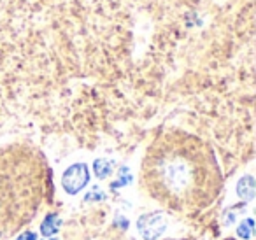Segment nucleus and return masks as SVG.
Returning a JSON list of instances; mask_svg holds the SVG:
<instances>
[{"label":"nucleus","mask_w":256,"mask_h":240,"mask_svg":"<svg viewBox=\"0 0 256 240\" xmlns=\"http://www.w3.org/2000/svg\"><path fill=\"white\" fill-rule=\"evenodd\" d=\"M88 184H90V168L86 163H74L62 176V188L70 196L81 193Z\"/></svg>","instance_id":"nucleus-1"},{"label":"nucleus","mask_w":256,"mask_h":240,"mask_svg":"<svg viewBox=\"0 0 256 240\" xmlns=\"http://www.w3.org/2000/svg\"><path fill=\"white\" fill-rule=\"evenodd\" d=\"M137 232L144 240H158L167 232V218L162 212H150L137 219Z\"/></svg>","instance_id":"nucleus-2"},{"label":"nucleus","mask_w":256,"mask_h":240,"mask_svg":"<svg viewBox=\"0 0 256 240\" xmlns=\"http://www.w3.org/2000/svg\"><path fill=\"white\" fill-rule=\"evenodd\" d=\"M237 196L244 202H252L254 200V193H256V182L252 176H242L237 182Z\"/></svg>","instance_id":"nucleus-3"},{"label":"nucleus","mask_w":256,"mask_h":240,"mask_svg":"<svg viewBox=\"0 0 256 240\" xmlns=\"http://www.w3.org/2000/svg\"><path fill=\"white\" fill-rule=\"evenodd\" d=\"M62 228V218L56 214V212H50L46 214V218L40 222V235L46 236V238H51L54 236Z\"/></svg>","instance_id":"nucleus-4"},{"label":"nucleus","mask_w":256,"mask_h":240,"mask_svg":"<svg viewBox=\"0 0 256 240\" xmlns=\"http://www.w3.org/2000/svg\"><path fill=\"white\" fill-rule=\"evenodd\" d=\"M112 168H114V162L110 160H95L93 163V172H95L96 179H107V177L112 174Z\"/></svg>","instance_id":"nucleus-5"},{"label":"nucleus","mask_w":256,"mask_h":240,"mask_svg":"<svg viewBox=\"0 0 256 240\" xmlns=\"http://www.w3.org/2000/svg\"><path fill=\"white\" fill-rule=\"evenodd\" d=\"M252 235H254V221L251 218L242 219L237 226V236L242 240H251Z\"/></svg>","instance_id":"nucleus-6"},{"label":"nucleus","mask_w":256,"mask_h":240,"mask_svg":"<svg viewBox=\"0 0 256 240\" xmlns=\"http://www.w3.org/2000/svg\"><path fill=\"white\" fill-rule=\"evenodd\" d=\"M130 182H132V174H130V170H128L126 166H121V168L118 170L116 180L110 184V190H120V188L128 186Z\"/></svg>","instance_id":"nucleus-7"},{"label":"nucleus","mask_w":256,"mask_h":240,"mask_svg":"<svg viewBox=\"0 0 256 240\" xmlns=\"http://www.w3.org/2000/svg\"><path fill=\"white\" fill-rule=\"evenodd\" d=\"M107 198L106 191H102L98 186H93L88 193L84 194V202H104Z\"/></svg>","instance_id":"nucleus-8"},{"label":"nucleus","mask_w":256,"mask_h":240,"mask_svg":"<svg viewBox=\"0 0 256 240\" xmlns=\"http://www.w3.org/2000/svg\"><path fill=\"white\" fill-rule=\"evenodd\" d=\"M16 240H39V235H37L36 232H32V230H26V232L20 233V235L16 236Z\"/></svg>","instance_id":"nucleus-9"},{"label":"nucleus","mask_w":256,"mask_h":240,"mask_svg":"<svg viewBox=\"0 0 256 240\" xmlns=\"http://www.w3.org/2000/svg\"><path fill=\"white\" fill-rule=\"evenodd\" d=\"M114 224L120 226L121 230L128 228V221H126V218H123V216H116V218H114Z\"/></svg>","instance_id":"nucleus-10"}]
</instances>
